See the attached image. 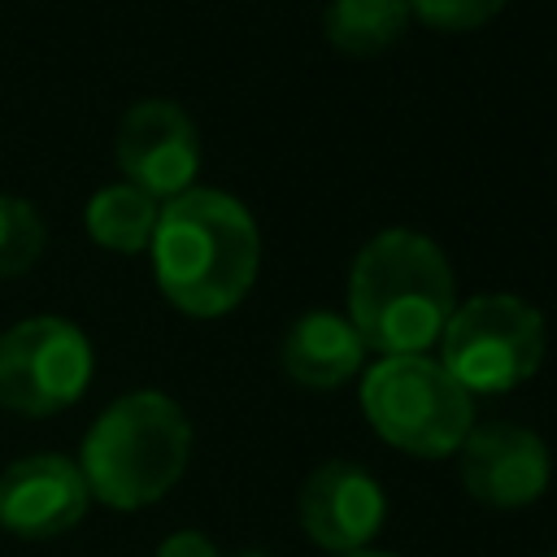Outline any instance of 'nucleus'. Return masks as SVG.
<instances>
[{"label":"nucleus","mask_w":557,"mask_h":557,"mask_svg":"<svg viewBox=\"0 0 557 557\" xmlns=\"http://www.w3.org/2000/svg\"><path fill=\"white\" fill-rule=\"evenodd\" d=\"M366 352L370 348L361 344L357 326L335 309L300 313L278 344V361H283L287 379L309 392H335V387L361 379Z\"/></svg>","instance_id":"11"},{"label":"nucleus","mask_w":557,"mask_h":557,"mask_svg":"<svg viewBox=\"0 0 557 557\" xmlns=\"http://www.w3.org/2000/svg\"><path fill=\"white\" fill-rule=\"evenodd\" d=\"M405 4H409L413 22H422L431 30H444V35L479 30L505 9V0H405Z\"/></svg>","instance_id":"15"},{"label":"nucleus","mask_w":557,"mask_h":557,"mask_svg":"<svg viewBox=\"0 0 557 557\" xmlns=\"http://www.w3.org/2000/svg\"><path fill=\"white\" fill-rule=\"evenodd\" d=\"M152 557H222V553H218V544H213L205 531L183 527V531H170V535L157 544Z\"/></svg>","instance_id":"16"},{"label":"nucleus","mask_w":557,"mask_h":557,"mask_svg":"<svg viewBox=\"0 0 557 557\" xmlns=\"http://www.w3.org/2000/svg\"><path fill=\"white\" fill-rule=\"evenodd\" d=\"M357 396L370 431L422 461L453 457L474 426V396L426 352L379 357L361 370Z\"/></svg>","instance_id":"4"},{"label":"nucleus","mask_w":557,"mask_h":557,"mask_svg":"<svg viewBox=\"0 0 557 557\" xmlns=\"http://www.w3.org/2000/svg\"><path fill=\"white\" fill-rule=\"evenodd\" d=\"M457 309V274L448 252L413 231L387 226L361 244L348 265V322L379 357L431 352Z\"/></svg>","instance_id":"2"},{"label":"nucleus","mask_w":557,"mask_h":557,"mask_svg":"<svg viewBox=\"0 0 557 557\" xmlns=\"http://www.w3.org/2000/svg\"><path fill=\"white\" fill-rule=\"evenodd\" d=\"M235 557H270V553H261V548H244V553H235Z\"/></svg>","instance_id":"18"},{"label":"nucleus","mask_w":557,"mask_h":557,"mask_svg":"<svg viewBox=\"0 0 557 557\" xmlns=\"http://www.w3.org/2000/svg\"><path fill=\"white\" fill-rule=\"evenodd\" d=\"M405 0H331L322 13V35L339 57L370 61L383 57L409 30Z\"/></svg>","instance_id":"13"},{"label":"nucleus","mask_w":557,"mask_h":557,"mask_svg":"<svg viewBox=\"0 0 557 557\" xmlns=\"http://www.w3.org/2000/svg\"><path fill=\"white\" fill-rule=\"evenodd\" d=\"M440 366L470 396H500L535 379L544 366V313L513 292H479L457 300L440 331Z\"/></svg>","instance_id":"5"},{"label":"nucleus","mask_w":557,"mask_h":557,"mask_svg":"<svg viewBox=\"0 0 557 557\" xmlns=\"http://www.w3.org/2000/svg\"><path fill=\"white\" fill-rule=\"evenodd\" d=\"M296 522L305 540L331 557L374 548L387 522V492L366 466L335 457L305 474L296 496Z\"/></svg>","instance_id":"9"},{"label":"nucleus","mask_w":557,"mask_h":557,"mask_svg":"<svg viewBox=\"0 0 557 557\" xmlns=\"http://www.w3.org/2000/svg\"><path fill=\"white\" fill-rule=\"evenodd\" d=\"M339 557H396V553H379V548H357V553H339Z\"/></svg>","instance_id":"17"},{"label":"nucleus","mask_w":557,"mask_h":557,"mask_svg":"<svg viewBox=\"0 0 557 557\" xmlns=\"http://www.w3.org/2000/svg\"><path fill=\"white\" fill-rule=\"evenodd\" d=\"M157 213H161V200H152L148 191L117 178V183H104L91 191V200L83 205V226L100 248L135 257V252H148Z\"/></svg>","instance_id":"12"},{"label":"nucleus","mask_w":557,"mask_h":557,"mask_svg":"<svg viewBox=\"0 0 557 557\" xmlns=\"http://www.w3.org/2000/svg\"><path fill=\"white\" fill-rule=\"evenodd\" d=\"M78 470L91 500L135 513L157 505L191 461V418L157 387L109 400L83 435Z\"/></svg>","instance_id":"3"},{"label":"nucleus","mask_w":557,"mask_h":557,"mask_svg":"<svg viewBox=\"0 0 557 557\" xmlns=\"http://www.w3.org/2000/svg\"><path fill=\"white\" fill-rule=\"evenodd\" d=\"M548 557H557V553H548Z\"/></svg>","instance_id":"19"},{"label":"nucleus","mask_w":557,"mask_h":557,"mask_svg":"<svg viewBox=\"0 0 557 557\" xmlns=\"http://www.w3.org/2000/svg\"><path fill=\"white\" fill-rule=\"evenodd\" d=\"M161 296L187 318L239 309L261 270V231L244 200L222 187H187L165 200L148 244Z\"/></svg>","instance_id":"1"},{"label":"nucleus","mask_w":557,"mask_h":557,"mask_svg":"<svg viewBox=\"0 0 557 557\" xmlns=\"http://www.w3.org/2000/svg\"><path fill=\"white\" fill-rule=\"evenodd\" d=\"M48 244V226L39 218V209L22 196L0 191V278H17L26 274Z\"/></svg>","instance_id":"14"},{"label":"nucleus","mask_w":557,"mask_h":557,"mask_svg":"<svg viewBox=\"0 0 557 557\" xmlns=\"http://www.w3.org/2000/svg\"><path fill=\"white\" fill-rule=\"evenodd\" d=\"M457 474L474 505L513 513L535 505L553 483V453L522 422H474L457 448Z\"/></svg>","instance_id":"8"},{"label":"nucleus","mask_w":557,"mask_h":557,"mask_svg":"<svg viewBox=\"0 0 557 557\" xmlns=\"http://www.w3.org/2000/svg\"><path fill=\"white\" fill-rule=\"evenodd\" d=\"M113 161L122 183L148 191L152 200H174L196 187L200 174V131L191 113L174 100H135L113 135Z\"/></svg>","instance_id":"7"},{"label":"nucleus","mask_w":557,"mask_h":557,"mask_svg":"<svg viewBox=\"0 0 557 557\" xmlns=\"http://www.w3.org/2000/svg\"><path fill=\"white\" fill-rule=\"evenodd\" d=\"M91 509V492L74 457L30 453L0 470V531L17 540H57Z\"/></svg>","instance_id":"10"},{"label":"nucleus","mask_w":557,"mask_h":557,"mask_svg":"<svg viewBox=\"0 0 557 557\" xmlns=\"http://www.w3.org/2000/svg\"><path fill=\"white\" fill-rule=\"evenodd\" d=\"M96 374L87 331L61 313H35L0 335V409L52 418L83 400Z\"/></svg>","instance_id":"6"}]
</instances>
